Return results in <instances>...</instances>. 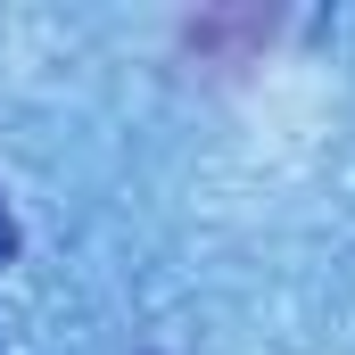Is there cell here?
<instances>
[{"label": "cell", "mask_w": 355, "mask_h": 355, "mask_svg": "<svg viewBox=\"0 0 355 355\" xmlns=\"http://www.w3.org/2000/svg\"><path fill=\"white\" fill-rule=\"evenodd\" d=\"M17 257V223H8V198H0V265Z\"/></svg>", "instance_id": "obj_1"}]
</instances>
